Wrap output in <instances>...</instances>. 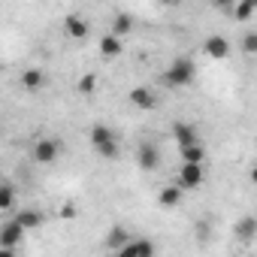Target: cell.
Returning a JSON list of instances; mask_svg holds the SVG:
<instances>
[{
	"label": "cell",
	"instance_id": "cell-1",
	"mask_svg": "<svg viewBox=\"0 0 257 257\" xmlns=\"http://www.w3.org/2000/svg\"><path fill=\"white\" fill-rule=\"evenodd\" d=\"M194 76H197V64H194L191 58H179V61H173L170 70L164 73V82H167L170 88H188V85L194 82Z\"/></svg>",
	"mask_w": 257,
	"mask_h": 257
},
{
	"label": "cell",
	"instance_id": "cell-2",
	"mask_svg": "<svg viewBox=\"0 0 257 257\" xmlns=\"http://www.w3.org/2000/svg\"><path fill=\"white\" fill-rule=\"evenodd\" d=\"M25 224L19 221V218H13V221H7L4 227H0V251H4V257H10V251L25 239Z\"/></svg>",
	"mask_w": 257,
	"mask_h": 257
},
{
	"label": "cell",
	"instance_id": "cell-3",
	"mask_svg": "<svg viewBox=\"0 0 257 257\" xmlns=\"http://www.w3.org/2000/svg\"><path fill=\"white\" fill-rule=\"evenodd\" d=\"M58 155H61V143H58V140L43 137V140L34 143V161H37V164H55Z\"/></svg>",
	"mask_w": 257,
	"mask_h": 257
},
{
	"label": "cell",
	"instance_id": "cell-4",
	"mask_svg": "<svg viewBox=\"0 0 257 257\" xmlns=\"http://www.w3.org/2000/svg\"><path fill=\"white\" fill-rule=\"evenodd\" d=\"M203 179H206V173H203V164H182V170H179V185L185 188V191H197L200 185H203Z\"/></svg>",
	"mask_w": 257,
	"mask_h": 257
},
{
	"label": "cell",
	"instance_id": "cell-5",
	"mask_svg": "<svg viewBox=\"0 0 257 257\" xmlns=\"http://www.w3.org/2000/svg\"><path fill=\"white\" fill-rule=\"evenodd\" d=\"M131 103H134L137 109H143V112H152V109L158 106V94H155L152 88L140 85V88H131Z\"/></svg>",
	"mask_w": 257,
	"mask_h": 257
},
{
	"label": "cell",
	"instance_id": "cell-6",
	"mask_svg": "<svg viewBox=\"0 0 257 257\" xmlns=\"http://www.w3.org/2000/svg\"><path fill=\"white\" fill-rule=\"evenodd\" d=\"M137 161H140L143 170H158V167H161V152H158V146H155V143H143L140 152H137Z\"/></svg>",
	"mask_w": 257,
	"mask_h": 257
},
{
	"label": "cell",
	"instance_id": "cell-7",
	"mask_svg": "<svg viewBox=\"0 0 257 257\" xmlns=\"http://www.w3.org/2000/svg\"><path fill=\"white\" fill-rule=\"evenodd\" d=\"M173 140L179 143V149H182V146H194V143H200V137H197V127H194V124H188V121H179V124H173Z\"/></svg>",
	"mask_w": 257,
	"mask_h": 257
},
{
	"label": "cell",
	"instance_id": "cell-8",
	"mask_svg": "<svg viewBox=\"0 0 257 257\" xmlns=\"http://www.w3.org/2000/svg\"><path fill=\"white\" fill-rule=\"evenodd\" d=\"M64 31H67V37H73V40H79V43H82V40L88 37V31H91V28H88V22H85L79 13H73V16H67V19H64Z\"/></svg>",
	"mask_w": 257,
	"mask_h": 257
},
{
	"label": "cell",
	"instance_id": "cell-9",
	"mask_svg": "<svg viewBox=\"0 0 257 257\" xmlns=\"http://www.w3.org/2000/svg\"><path fill=\"white\" fill-rule=\"evenodd\" d=\"M124 52V37H118V34H106V37H100V55L103 58H118Z\"/></svg>",
	"mask_w": 257,
	"mask_h": 257
},
{
	"label": "cell",
	"instance_id": "cell-10",
	"mask_svg": "<svg viewBox=\"0 0 257 257\" xmlns=\"http://www.w3.org/2000/svg\"><path fill=\"white\" fill-rule=\"evenodd\" d=\"M182 194H185V188L176 182V185H164L161 188V194H158V203L164 206V209H176L179 203H182Z\"/></svg>",
	"mask_w": 257,
	"mask_h": 257
},
{
	"label": "cell",
	"instance_id": "cell-11",
	"mask_svg": "<svg viewBox=\"0 0 257 257\" xmlns=\"http://www.w3.org/2000/svg\"><path fill=\"white\" fill-rule=\"evenodd\" d=\"M206 55H209L212 61H224V58L230 55V43H227L224 37H209V40H206Z\"/></svg>",
	"mask_w": 257,
	"mask_h": 257
},
{
	"label": "cell",
	"instance_id": "cell-12",
	"mask_svg": "<svg viewBox=\"0 0 257 257\" xmlns=\"http://www.w3.org/2000/svg\"><path fill=\"white\" fill-rule=\"evenodd\" d=\"M43 85H46V73H43V70H25V73H22V88H25V91L37 94Z\"/></svg>",
	"mask_w": 257,
	"mask_h": 257
},
{
	"label": "cell",
	"instance_id": "cell-13",
	"mask_svg": "<svg viewBox=\"0 0 257 257\" xmlns=\"http://www.w3.org/2000/svg\"><path fill=\"white\" fill-rule=\"evenodd\" d=\"M233 233H236L239 239H254V236H257V218H251V215H245L242 221H236V227H233Z\"/></svg>",
	"mask_w": 257,
	"mask_h": 257
},
{
	"label": "cell",
	"instance_id": "cell-14",
	"mask_svg": "<svg viewBox=\"0 0 257 257\" xmlns=\"http://www.w3.org/2000/svg\"><path fill=\"white\" fill-rule=\"evenodd\" d=\"M118 254H146V257H149V254H155V245H152L149 239H131Z\"/></svg>",
	"mask_w": 257,
	"mask_h": 257
},
{
	"label": "cell",
	"instance_id": "cell-15",
	"mask_svg": "<svg viewBox=\"0 0 257 257\" xmlns=\"http://www.w3.org/2000/svg\"><path fill=\"white\" fill-rule=\"evenodd\" d=\"M127 242H131V233H127L124 227H112V230H109V239H106L109 251H121Z\"/></svg>",
	"mask_w": 257,
	"mask_h": 257
},
{
	"label": "cell",
	"instance_id": "cell-16",
	"mask_svg": "<svg viewBox=\"0 0 257 257\" xmlns=\"http://www.w3.org/2000/svg\"><path fill=\"white\" fill-rule=\"evenodd\" d=\"M182 161H188V164H203V161H206V149H203V143L182 146Z\"/></svg>",
	"mask_w": 257,
	"mask_h": 257
},
{
	"label": "cell",
	"instance_id": "cell-17",
	"mask_svg": "<svg viewBox=\"0 0 257 257\" xmlns=\"http://www.w3.org/2000/svg\"><path fill=\"white\" fill-rule=\"evenodd\" d=\"M131 31H134V19H131V16L118 13V16L112 19V34H118V37H127Z\"/></svg>",
	"mask_w": 257,
	"mask_h": 257
},
{
	"label": "cell",
	"instance_id": "cell-18",
	"mask_svg": "<svg viewBox=\"0 0 257 257\" xmlns=\"http://www.w3.org/2000/svg\"><path fill=\"white\" fill-rule=\"evenodd\" d=\"M109 140H115V134L106 124H94L91 127V146H100V143H109Z\"/></svg>",
	"mask_w": 257,
	"mask_h": 257
},
{
	"label": "cell",
	"instance_id": "cell-19",
	"mask_svg": "<svg viewBox=\"0 0 257 257\" xmlns=\"http://www.w3.org/2000/svg\"><path fill=\"white\" fill-rule=\"evenodd\" d=\"M16 218L25 224V230H37V227L43 224V215H40V212H34V209H25V212H19Z\"/></svg>",
	"mask_w": 257,
	"mask_h": 257
},
{
	"label": "cell",
	"instance_id": "cell-20",
	"mask_svg": "<svg viewBox=\"0 0 257 257\" xmlns=\"http://www.w3.org/2000/svg\"><path fill=\"white\" fill-rule=\"evenodd\" d=\"M76 91L85 94V97H91V94L97 91V76H94V73H85V76L76 82Z\"/></svg>",
	"mask_w": 257,
	"mask_h": 257
},
{
	"label": "cell",
	"instance_id": "cell-21",
	"mask_svg": "<svg viewBox=\"0 0 257 257\" xmlns=\"http://www.w3.org/2000/svg\"><path fill=\"white\" fill-rule=\"evenodd\" d=\"M13 203H16V191H13V185L7 182L4 188H0V212H10Z\"/></svg>",
	"mask_w": 257,
	"mask_h": 257
},
{
	"label": "cell",
	"instance_id": "cell-22",
	"mask_svg": "<svg viewBox=\"0 0 257 257\" xmlns=\"http://www.w3.org/2000/svg\"><path fill=\"white\" fill-rule=\"evenodd\" d=\"M94 152H97L100 158H106V161H115V158H118V143H115V140L100 143V146H94Z\"/></svg>",
	"mask_w": 257,
	"mask_h": 257
},
{
	"label": "cell",
	"instance_id": "cell-23",
	"mask_svg": "<svg viewBox=\"0 0 257 257\" xmlns=\"http://www.w3.org/2000/svg\"><path fill=\"white\" fill-rule=\"evenodd\" d=\"M251 13H254V7H251V4H245V0H236V7H233V13H230V16H233L236 22H248V19H251Z\"/></svg>",
	"mask_w": 257,
	"mask_h": 257
},
{
	"label": "cell",
	"instance_id": "cell-24",
	"mask_svg": "<svg viewBox=\"0 0 257 257\" xmlns=\"http://www.w3.org/2000/svg\"><path fill=\"white\" fill-rule=\"evenodd\" d=\"M242 52H245V55H257V34H254V31L242 37Z\"/></svg>",
	"mask_w": 257,
	"mask_h": 257
},
{
	"label": "cell",
	"instance_id": "cell-25",
	"mask_svg": "<svg viewBox=\"0 0 257 257\" xmlns=\"http://www.w3.org/2000/svg\"><path fill=\"white\" fill-rule=\"evenodd\" d=\"M233 7H236L233 0H215V10H221V13H227V16L233 13Z\"/></svg>",
	"mask_w": 257,
	"mask_h": 257
},
{
	"label": "cell",
	"instance_id": "cell-26",
	"mask_svg": "<svg viewBox=\"0 0 257 257\" xmlns=\"http://www.w3.org/2000/svg\"><path fill=\"white\" fill-rule=\"evenodd\" d=\"M61 218H76V209H73V203H64V206H61Z\"/></svg>",
	"mask_w": 257,
	"mask_h": 257
},
{
	"label": "cell",
	"instance_id": "cell-27",
	"mask_svg": "<svg viewBox=\"0 0 257 257\" xmlns=\"http://www.w3.org/2000/svg\"><path fill=\"white\" fill-rule=\"evenodd\" d=\"M251 182H254V188H257V164L251 167Z\"/></svg>",
	"mask_w": 257,
	"mask_h": 257
},
{
	"label": "cell",
	"instance_id": "cell-28",
	"mask_svg": "<svg viewBox=\"0 0 257 257\" xmlns=\"http://www.w3.org/2000/svg\"><path fill=\"white\" fill-rule=\"evenodd\" d=\"M161 4H167V7H170V4H179V0H161Z\"/></svg>",
	"mask_w": 257,
	"mask_h": 257
},
{
	"label": "cell",
	"instance_id": "cell-29",
	"mask_svg": "<svg viewBox=\"0 0 257 257\" xmlns=\"http://www.w3.org/2000/svg\"><path fill=\"white\" fill-rule=\"evenodd\" d=\"M245 4H251V7H254V10H257V0H245Z\"/></svg>",
	"mask_w": 257,
	"mask_h": 257
}]
</instances>
